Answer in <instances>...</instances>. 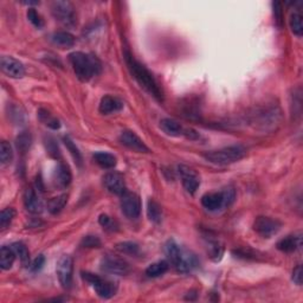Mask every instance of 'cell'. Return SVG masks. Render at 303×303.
Segmentation results:
<instances>
[{
  "mask_svg": "<svg viewBox=\"0 0 303 303\" xmlns=\"http://www.w3.org/2000/svg\"><path fill=\"white\" fill-rule=\"evenodd\" d=\"M52 180L54 185L56 186V188H66L72 184V170H70V168L66 165H64V164H60V165L56 167V170H54Z\"/></svg>",
  "mask_w": 303,
  "mask_h": 303,
  "instance_id": "cell-16",
  "label": "cell"
},
{
  "mask_svg": "<svg viewBox=\"0 0 303 303\" xmlns=\"http://www.w3.org/2000/svg\"><path fill=\"white\" fill-rule=\"evenodd\" d=\"M272 8H274V16H275V22H277V25H278V28H281L283 22V11H282L281 2H274Z\"/></svg>",
  "mask_w": 303,
  "mask_h": 303,
  "instance_id": "cell-36",
  "label": "cell"
},
{
  "mask_svg": "<svg viewBox=\"0 0 303 303\" xmlns=\"http://www.w3.org/2000/svg\"><path fill=\"white\" fill-rule=\"evenodd\" d=\"M82 246L84 248H100L101 246V240L96 236H86L83 238Z\"/></svg>",
  "mask_w": 303,
  "mask_h": 303,
  "instance_id": "cell-37",
  "label": "cell"
},
{
  "mask_svg": "<svg viewBox=\"0 0 303 303\" xmlns=\"http://www.w3.org/2000/svg\"><path fill=\"white\" fill-rule=\"evenodd\" d=\"M124 108V103L118 98H112V96H104L100 102L98 110L103 115H109L112 112H120Z\"/></svg>",
  "mask_w": 303,
  "mask_h": 303,
  "instance_id": "cell-20",
  "label": "cell"
},
{
  "mask_svg": "<svg viewBox=\"0 0 303 303\" xmlns=\"http://www.w3.org/2000/svg\"><path fill=\"white\" fill-rule=\"evenodd\" d=\"M24 205L25 208L30 214H38L43 211V202H42L40 198L38 196L37 192L32 188H26V191L24 193Z\"/></svg>",
  "mask_w": 303,
  "mask_h": 303,
  "instance_id": "cell-18",
  "label": "cell"
},
{
  "mask_svg": "<svg viewBox=\"0 0 303 303\" xmlns=\"http://www.w3.org/2000/svg\"><path fill=\"white\" fill-rule=\"evenodd\" d=\"M51 12L56 20H58L64 26L72 28L77 22L76 12L72 2L57 0L51 4Z\"/></svg>",
  "mask_w": 303,
  "mask_h": 303,
  "instance_id": "cell-6",
  "label": "cell"
},
{
  "mask_svg": "<svg viewBox=\"0 0 303 303\" xmlns=\"http://www.w3.org/2000/svg\"><path fill=\"white\" fill-rule=\"evenodd\" d=\"M64 144H66V146L68 147V150H70V153L72 154L74 159H75L77 161V162H78L80 165V162H82V156H80V153L78 148H77L75 146V144H74L69 138H64Z\"/></svg>",
  "mask_w": 303,
  "mask_h": 303,
  "instance_id": "cell-34",
  "label": "cell"
},
{
  "mask_svg": "<svg viewBox=\"0 0 303 303\" xmlns=\"http://www.w3.org/2000/svg\"><path fill=\"white\" fill-rule=\"evenodd\" d=\"M202 205L208 211H217L222 208H226L223 192L206 193L202 196Z\"/></svg>",
  "mask_w": 303,
  "mask_h": 303,
  "instance_id": "cell-17",
  "label": "cell"
},
{
  "mask_svg": "<svg viewBox=\"0 0 303 303\" xmlns=\"http://www.w3.org/2000/svg\"><path fill=\"white\" fill-rule=\"evenodd\" d=\"M66 202H68V194H60L54 196V198H52L49 202H48V211H49L51 214H60V212L64 208V206L66 205Z\"/></svg>",
  "mask_w": 303,
  "mask_h": 303,
  "instance_id": "cell-24",
  "label": "cell"
},
{
  "mask_svg": "<svg viewBox=\"0 0 303 303\" xmlns=\"http://www.w3.org/2000/svg\"><path fill=\"white\" fill-rule=\"evenodd\" d=\"M120 252L127 254H138V244L133 243V242H124V243H120L116 246Z\"/></svg>",
  "mask_w": 303,
  "mask_h": 303,
  "instance_id": "cell-32",
  "label": "cell"
},
{
  "mask_svg": "<svg viewBox=\"0 0 303 303\" xmlns=\"http://www.w3.org/2000/svg\"><path fill=\"white\" fill-rule=\"evenodd\" d=\"M82 278L86 283H89V286H92L96 294L101 298H112L116 294L118 286H116L114 282L109 281V280L102 278V277L92 272H82Z\"/></svg>",
  "mask_w": 303,
  "mask_h": 303,
  "instance_id": "cell-5",
  "label": "cell"
},
{
  "mask_svg": "<svg viewBox=\"0 0 303 303\" xmlns=\"http://www.w3.org/2000/svg\"><path fill=\"white\" fill-rule=\"evenodd\" d=\"M14 159V150H12L11 144L8 141H2L0 142V162L2 166H6Z\"/></svg>",
  "mask_w": 303,
  "mask_h": 303,
  "instance_id": "cell-28",
  "label": "cell"
},
{
  "mask_svg": "<svg viewBox=\"0 0 303 303\" xmlns=\"http://www.w3.org/2000/svg\"><path fill=\"white\" fill-rule=\"evenodd\" d=\"M147 214L148 218L150 219L153 223H160L161 219H162V208H161V206L158 204L156 200H153V199H150V200H148L147 204Z\"/></svg>",
  "mask_w": 303,
  "mask_h": 303,
  "instance_id": "cell-25",
  "label": "cell"
},
{
  "mask_svg": "<svg viewBox=\"0 0 303 303\" xmlns=\"http://www.w3.org/2000/svg\"><path fill=\"white\" fill-rule=\"evenodd\" d=\"M292 281H294L295 284L301 286L302 284V280H303V272H302V266H298L292 272Z\"/></svg>",
  "mask_w": 303,
  "mask_h": 303,
  "instance_id": "cell-40",
  "label": "cell"
},
{
  "mask_svg": "<svg viewBox=\"0 0 303 303\" xmlns=\"http://www.w3.org/2000/svg\"><path fill=\"white\" fill-rule=\"evenodd\" d=\"M94 160L100 167L106 170L114 168L116 166V158L110 153H106V152H98L94 154Z\"/></svg>",
  "mask_w": 303,
  "mask_h": 303,
  "instance_id": "cell-22",
  "label": "cell"
},
{
  "mask_svg": "<svg viewBox=\"0 0 303 303\" xmlns=\"http://www.w3.org/2000/svg\"><path fill=\"white\" fill-rule=\"evenodd\" d=\"M282 224L277 219L260 216L254 222V230L263 238H270L280 231Z\"/></svg>",
  "mask_w": 303,
  "mask_h": 303,
  "instance_id": "cell-8",
  "label": "cell"
},
{
  "mask_svg": "<svg viewBox=\"0 0 303 303\" xmlns=\"http://www.w3.org/2000/svg\"><path fill=\"white\" fill-rule=\"evenodd\" d=\"M101 268L103 272L118 276L127 275V274H130V264L126 262L124 260L120 258V257L112 256V254H108V256L103 257L101 262Z\"/></svg>",
  "mask_w": 303,
  "mask_h": 303,
  "instance_id": "cell-7",
  "label": "cell"
},
{
  "mask_svg": "<svg viewBox=\"0 0 303 303\" xmlns=\"http://www.w3.org/2000/svg\"><path fill=\"white\" fill-rule=\"evenodd\" d=\"M120 142L130 150L138 152V153H150V150L147 144L138 136L134 132L124 130L120 135Z\"/></svg>",
  "mask_w": 303,
  "mask_h": 303,
  "instance_id": "cell-13",
  "label": "cell"
},
{
  "mask_svg": "<svg viewBox=\"0 0 303 303\" xmlns=\"http://www.w3.org/2000/svg\"><path fill=\"white\" fill-rule=\"evenodd\" d=\"M12 248H14V250L16 251V254H17L19 260H20L22 266H30V254H28V248L22 243L12 244Z\"/></svg>",
  "mask_w": 303,
  "mask_h": 303,
  "instance_id": "cell-29",
  "label": "cell"
},
{
  "mask_svg": "<svg viewBox=\"0 0 303 303\" xmlns=\"http://www.w3.org/2000/svg\"><path fill=\"white\" fill-rule=\"evenodd\" d=\"M0 66L2 72L11 78H22L25 75V68L22 63L11 56H2Z\"/></svg>",
  "mask_w": 303,
  "mask_h": 303,
  "instance_id": "cell-12",
  "label": "cell"
},
{
  "mask_svg": "<svg viewBox=\"0 0 303 303\" xmlns=\"http://www.w3.org/2000/svg\"><path fill=\"white\" fill-rule=\"evenodd\" d=\"M52 42L56 45H58V46L72 48L75 45L76 40L72 34H69V32L60 31V32H57V34H54Z\"/></svg>",
  "mask_w": 303,
  "mask_h": 303,
  "instance_id": "cell-23",
  "label": "cell"
},
{
  "mask_svg": "<svg viewBox=\"0 0 303 303\" xmlns=\"http://www.w3.org/2000/svg\"><path fill=\"white\" fill-rule=\"evenodd\" d=\"M168 263H167L166 260H159V262L150 264V266L147 268L146 275L148 277H152V278H156V277L164 275V274L168 270Z\"/></svg>",
  "mask_w": 303,
  "mask_h": 303,
  "instance_id": "cell-26",
  "label": "cell"
},
{
  "mask_svg": "<svg viewBox=\"0 0 303 303\" xmlns=\"http://www.w3.org/2000/svg\"><path fill=\"white\" fill-rule=\"evenodd\" d=\"M98 222H100V224H101L103 228H109L112 225V219L109 218L107 214H101V216H100Z\"/></svg>",
  "mask_w": 303,
  "mask_h": 303,
  "instance_id": "cell-41",
  "label": "cell"
},
{
  "mask_svg": "<svg viewBox=\"0 0 303 303\" xmlns=\"http://www.w3.org/2000/svg\"><path fill=\"white\" fill-rule=\"evenodd\" d=\"M289 26L292 28V32L295 36L301 37L303 34V22H302V16L300 12H294V14H290L289 18Z\"/></svg>",
  "mask_w": 303,
  "mask_h": 303,
  "instance_id": "cell-27",
  "label": "cell"
},
{
  "mask_svg": "<svg viewBox=\"0 0 303 303\" xmlns=\"http://www.w3.org/2000/svg\"><path fill=\"white\" fill-rule=\"evenodd\" d=\"M28 19L32 22V24L34 25V26L38 28H40L44 26L43 18H42V16L40 14H38V12L34 8H28Z\"/></svg>",
  "mask_w": 303,
  "mask_h": 303,
  "instance_id": "cell-33",
  "label": "cell"
},
{
  "mask_svg": "<svg viewBox=\"0 0 303 303\" xmlns=\"http://www.w3.org/2000/svg\"><path fill=\"white\" fill-rule=\"evenodd\" d=\"M45 144H46V150H48V152H49V154L51 156H54V158L60 156V150H58L56 141H54L52 138H48Z\"/></svg>",
  "mask_w": 303,
  "mask_h": 303,
  "instance_id": "cell-38",
  "label": "cell"
},
{
  "mask_svg": "<svg viewBox=\"0 0 303 303\" xmlns=\"http://www.w3.org/2000/svg\"><path fill=\"white\" fill-rule=\"evenodd\" d=\"M246 156V150L242 146L224 147L220 150H210L204 153V158L208 162L214 165H230L243 159Z\"/></svg>",
  "mask_w": 303,
  "mask_h": 303,
  "instance_id": "cell-4",
  "label": "cell"
},
{
  "mask_svg": "<svg viewBox=\"0 0 303 303\" xmlns=\"http://www.w3.org/2000/svg\"><path fill=\"white\" fill-rule=\"evenodd\" d=\"M16 256V251L14 250V248L10 246H2V250H0V268L2 270H10L14 266Z\"/></svg>",
  "mask_w": 303,
  "mask_h": 303,
  "instance_id": "cell-21",
  "label": "cell"
},
{
  "mask_svg": "<svg viewBox=\"0 0 303 303\" xmlns=\"http://www.w3.org/2000/svg\"><path fill=\"white\" fill-rule=\"evenodd\" d=\"M179 173L180 176H182L184 188H185L190 194H194L199 188V185H200V179H199L198 174L192 168H190V167L182 165L179 166Z\"/></svg>",
  "mask_w": 303,
  "mask_h": 303,
  "instance_id": "cell-15",
  "label": "cell"
},
{
  "mask_svg": "<svg viewBox=\"0 0 303 303\" xmlns=\"http://www.w3.org/2000/svg\"><path fill=\"white\" fill-rule=\"evenodd\" d=\"M31 144V136L28 134H22L17 138V147L22 152H26L30 148Z\"/></svg>",
  "mask_w": 303,
  "mask_h": 303,
  "instance_id": "cell-35",
  "label": "cell"
},
{
  "mask_svg": "<svg viewBox=\"0 0 303 303\" xmlns=\"http://www.w3.org/2000/svg\"><path fill=\"white\" fill-rule=\"evenodd\" d=\"M121 196V210L124 214L130 219H136L141 214L140 196L132 192H126Z\"/></svg>",
  "mask_w": 303,
  "mask_h": 303,
  "instance_id": "cell-10",
  "label": "cell"
},
{
  "mask_svg": "<svg viewBox=\"0 0 303 303\" xmlns=\"http://www.w3.org/2000/svg\"><path fill=\"white\" fill-rule=\"evenodd\" d=\"M44 263H45V257L43 256V254H40V256L36 257L34 262L30 264L31 272H40L42 268H43Z\"/></svg>",
  "mask_w": 303,
  "mask_h": 303,
  "instance_id": "cell-39",
  "label": "cell"
},
{
  "mask_svg": "<svg viewBox=\"0 0 303 303\" xmlns=\"http://www.w3.org/2000/svg\"><path fill=\"white\" fill-rule=\"evenodd\" d=\"M104 188L109 192L116 196H122L126 193V184L124 176L118 172H109L103 176Z\"/></svg>",
  "mask_w": 303,
  "mask_h": 303,
  "instance_id": "cell-14",
  "label": "cell"
},
{
  "mask_svg": "<svg viewBox=\"0 0 303 303\" xmlns=\"http://www.w3.org/2000/svg\"><path fill=\"white\" fill-rule=\"evenodd\" d=\"M38 115H40V120L43 121L44 124L48 126V127L51 128V130H60V121H58L57 118H54V116H51L49 112L40 109V114H38Z\"/></svg>",
  "mask_w": 303,
  "mask_h": 303,
  "instance_id": "cell-30",
  "label": "cell"
},
{
  "mask_svg": "<svg viewBox=\"0 0 303 303\" xmlns=\"http://www.w3.org/2000/svg\"><path fill=\"white\" fill-rule=\"evenodd\" d=\"M160 128L164 133L170 135V136H188L191 138H198V135L194 130H188V128H184L179 122L172 118H164L160 121Z\"/></svg>",
  "mask_w": 303,
  "mask_h": 303,
  "instance_id": "cell-11",
  "label": "cell"
},
{
  "mask_svg": "<svg viewBox=\"0 0 303 303\" xmlns=\"http://www.w3.org/2000/svg\"><path fill=\"white\" fill-rule=\"evenodd\" d=\"M276 246L282 252H294L302 246V236L301 234H290L280 240Z\"/></svg>",
  "mask_w": 303,
  "mask_h": 303,
  "instance_id": "cell-19",
  "label": "cell"
},
{
  "mask_svg": "<svg viewBox=\"0 0 303 303\" xmlns=\"http://www.w3.org/2000/svg\"><path fill=\"white\" fill-rule=\"evenodd\" d=\"M70 64H72L74 72L80 82H89L92 77L98 76L102 70V64L94 54L80 52L70 54Z\"/></svg>",
  "mask_w": 303,
  "mask_h": 303,
  "instance_id": "cell-1",
  "label": "cell"
},
{
  "mask_svg": "<svg viewBox=\"0 0 303 303\" xmlns=\"http://www.w3.org/2000/svg\"><path fill=\"white\" fill-rule=\"evenodd\" d=\"M165 252L168 257L170 262L176 268V272L188 274L191 272L198 264L194 254L184 250L174 240H168L165 246Z\"/></svg>",
  "mask_w": 303,
  "mask_h": 303,
  "instance_id": "cell-3",
  "label": "cell"
},
{
  "mask_svg": "<svg viewBox=\"0 0 303 303\" xmlns=\"http://www.w3.org/2000/svg\"><path fill=\"white\" fill-rule=\"evenodd\" d=\"M72 272H74V260L70 256L60 257L57 263V277L60 286L64 289H69L72 283Z\"/></svg>",
  "mask_w": 303,
  "mask_h": 303,
  "instance_id": "cell-9",
  "label": "cell"
},
{
  "mask_svg": "<svg viewBox=\"0 0 303 303\" xmlns=\"http://www.w3.org/2000/svg\"><path fill=\"white\" fill-rule=\"evenodd\" d=\"M124 56L128 66H130V72L133 74L134 78L138 80V84L142 86L146 92H150L153 98H156L158 101H162V92H161L156 78L150 72V70L140 62H138L130 52H126Z\"/></svg>",
  "mask_w": 303,
  "mask_h": 303,
  "instance_id": "cell-2",
  "label": "cell"
},
{
  "mask_svg": "<svg viewBox=\"0 0 303 303\" xmlns=\"http://www.w3.org/2000/svg\"><path fill=\"white\" fill-rule=\"evenodd\" d=\"M14 216H16V211L14 208H8L2 210V214H0V228H2V230L8 228V225L12 223V220H14Z\"/></svg>",
  "mask_w": 303,
  "mask_h": 303,
  "instance_id": "cell-31",
  "label": "cell"
}]
</instances>
